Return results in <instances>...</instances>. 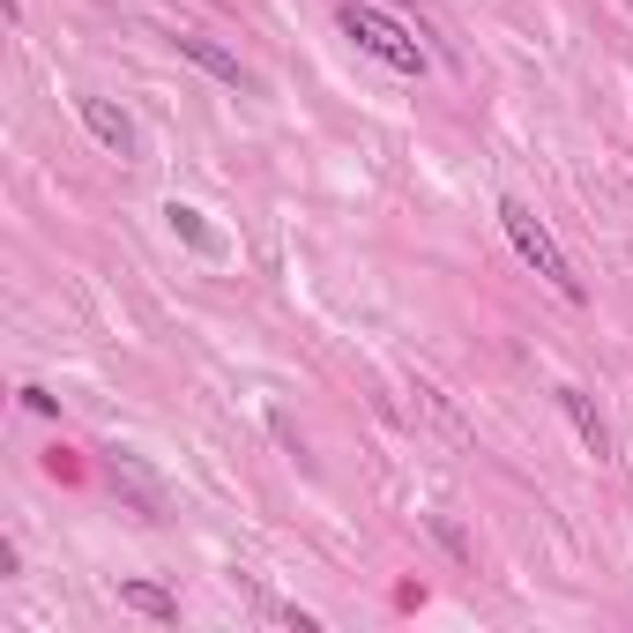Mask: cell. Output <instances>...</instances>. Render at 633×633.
<instances>
[{
    "label": "cell",
    "instance_id": "cell-1",
    "mask_svg": "<svg viewBox=\"0 0 633 633\" xmlns=\"http://www.w3.org/2000/svg\"><path fill=\"white\" fill-rule=\"evenodd\" d=\"M336 31L358 52H373L380 68H395V75H425V45L395 23V15H380V8H366V0H343L336 8Z\"/></svg>",
    "mask_w": 633,
    "mask_h": 633
},
{
    "label": "cell",
    "instance_id": "cell-2",
    "mask_svg": "<svg viewBox=\"0 0 633 633\" xmlns=\"http://www.w3.org/2000/svg\"><path fill=\"white\" fill-rule=\"evenodd\" d=\"M500 224H506V239H514V253H522V261H529V268H537L559 298H574V306L589 298V284L574 276V261L559 253V239L545 231V216L529 210V202H500Z\"/></svg>",
    "mask_w": 633,
    "mask_h": 633
},
{
    "label": "cell",
    "instance_id": "cell-3",
    "mask_svg": "<svg viewBox=\"0 0 633 633\" xmlns=\"http://www.w3.org/2000/svg\"><path fill=\"white\" fill-rule=\"evenodd\" d=\"M171 45H179V60H194V68H202V75H216L224 89H253V75H247V68H239V60H231L216 38H202V31H179Z\"/></svg>",
    "mask_w": 633,
    "mask_h": 633
},
{
    "label": "cell",
    "instance_id": "cell-4",
    "mask_svg": "<svg viewBox=\"0 0 633 633\" xmlns=\"http://www.w3.org/2000/svg\"><path fill=\"white\" fill-rule=\"evenodd\" d=\"M75 112H83V127L112 150V157H134V120H127L120 105H105V97H75Z\"/></svg>",
    "mask_w": 633,
    "mask_h": 633
},
{
    "label": "cell",
    "instance_id": "cell-5",
    "mask_svg": "<svg viewBox=\"0 0 633 633\" xmlns=\"http://www.w3.org/2000/svg\"><path fill=\"white\" fill-rule=\"evenodd\" d=\"M559 410H566V425L582 432V447H589L596 463H611V425L596 418V403L582 395V387H559Z\"/></svg>",
    "mask_w": 633,
    "mask_h": 633
},
{
    "label": "cell",
    "instance_id": "cell-6",
    "mask_svg": "<svg viewBox=\"0 0 633 633\" xmlns=\"http://www.w3.org/2000/svg\"><path fill=\"white\" fill-rule=\"evenodd\" d=\"M120 604L142 611V619H157V626H179V596H165L157 582H120Z\"/></svg>",
    "mask_w": 633,
    "mask_h": 633
},
{
    "label": "cell",
    "instance_id": "cell-7",
    "mask_svg": "<svg viewBox=\"0 0 633 633\" xmlns=\"http://www.w3.org/2000/svg\"><path fill=\"white\" fill-rule=\"evenodd\" d=\"M410 395H418V410H425V418H432V425H440V432H447L455 447H469V425L455 418V410H447V395H440L432 380H410Z\"/></svg>",
    "mask_w": 633,
    "mask_h": 633
},
{
    "label": "cell",
    "instance_id": "cell-8",
    "mask_svg": "<svg viewBox=\"0 0 633 633\" xmlns=\"http://www.w3.org/2000/svg\"><path fill=\"white\" fill-rule=\"evenodd\" d=\"M165 224H171V231H179V239H187V247H194V253H224V239H216L210 224H202V210H187V202H171V210H165Z\"/></svg>",
    "mask_w": 633,
    "mask_h": 633
},
{
    "label": "cell",
    "instance_id": "cell-9",
    "mask_svg": "<svg viewBox=\"0 0 633 633\" xmlns=\"http://www.w3.org/2000/svg\"><path fill=\"white\" fill-rule=\"evenodd\" d=\"M432 537H440V545L455 551V559H469V545H463V529H455V522H447V514H432Z\"/></svg>",
    "mask_w": 633,
    "mask_h": 633
}]
</instances>
